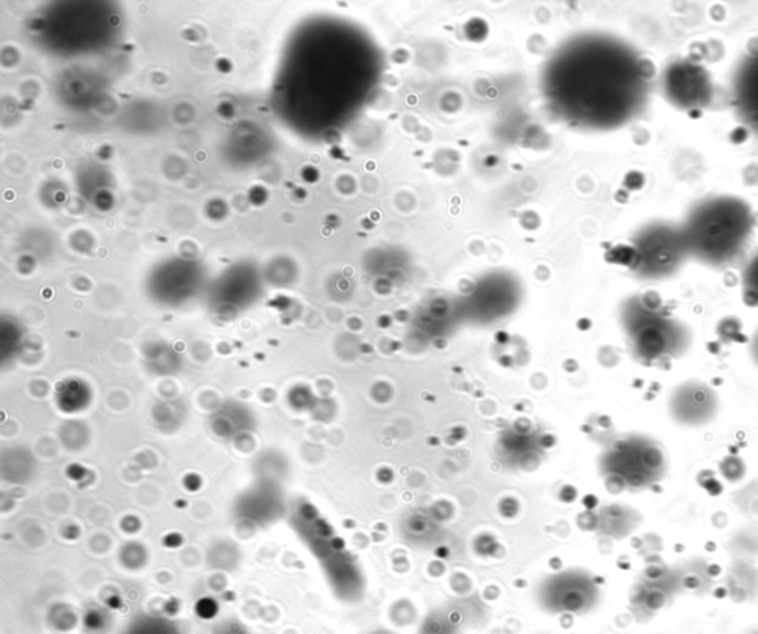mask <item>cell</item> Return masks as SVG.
<instances>
[{
	"mask_svg": "<svg viewBox=\"0 0 758 634\" xmlns=\"http://www.w3.org/2000/svg\"><path fill=\"white\" fill-rule=\"evenodd\" d=\"M386 634V633H385Z\"/></svg>",
	"mask_w": 758,
	"mask_h": 634,
	"instance_id": "obj_1",
	"label": "cell"
}]
</instances>
